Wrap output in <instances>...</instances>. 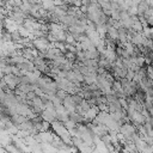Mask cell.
Masks as SVG:
<instances>
[{"label": "cell", "mask_w": 153, "mask_h": 153, "mask_svg": "<svg viewBox=\"0 0 153 153\" xmlns=\"http://www.w3.org/2000/svg\"><path fill=\"white\" fill-rule=\"evenodd\" d=\"M41 4H42V7H43L44 10L53 11V10H54V7H55L54 0H41Z\"/></svg>", "instance_id": "cell-1"}]
</instances>
